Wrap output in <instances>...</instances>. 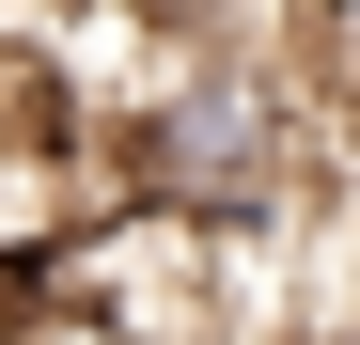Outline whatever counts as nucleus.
Instances as JSON below:
<instances>
[{"label": "nucleus", "mask_w": 360, "mask_h": 345, "mask_svg": "<svg viewBox=\"0 0 360 345\" xmlns=\"http://www.w3.org/2000/svg\"><path fill=\"white\" fill-rule=\"evenodd\" d=\"M141 157H157L172 204H251L266 157H282V110H266V79H188V94H157Z\"/></svg>", "instance_id": "f257e3e1"}]
</instances>
